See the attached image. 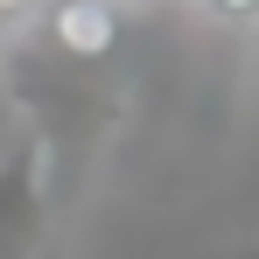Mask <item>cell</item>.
<instances>
[{"instance_id": "cell-1", "label": "cell", "mask_w": 259, "mask_h": 259, "mask_svg": "<svg viewBox=\"0 0 259 259\" xmlns=\"http://www.w3.org/2000/svg\"><path fill=\"white\" fill-rule=\"evenodd\" d=\"M112 35H119V7L112 0H70V7H56V42H70L77 56L112 49Z\"/></svg>"}, {"instance_id": "cell-2", "label": "cell", "mask_w": 259, "mask_h": 259, "mask_svg": "<svg viewBox=\"0 0 259 259\" xmlns=\"http://www.w3.org/2000/svg\"><path fill=\"white\" fill-rule=\"evenodd\" d=\"M210 14H224V21H259V0H203Z\"/></svg>"}, {"instance_id": "cell-3", "label": "cell", "mask_w": 259, "mask_h": 259, "mask_svg": "<svg viewBox=\"0 0 259 259\" xmlns=\"http://www.w3.org/2000/svg\"><path fill=\"white\" fill-rule=\"evenodd\" d=\"M0 7H21V0H0Z\"/></svg>"}]
</instances>
